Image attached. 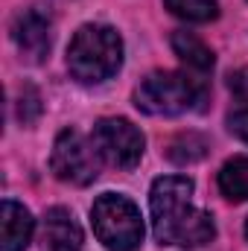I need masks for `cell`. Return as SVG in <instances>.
<instances>
[{
    "label": "cell",
    "mask_w": 248,
    "mask_h": 251,
    "mask_svg": "<svg viewBox=\"0 0 248 251\" xmlns=\"http://www.w3.org/2000/svg\"><path fill=\"white\" fill-rule=\"evenodd\" d=\"M12 38L26 62H44L50 53V18L38 9H26L12 24Z\"/></svg>",
    "instance_id": "cell-7"
},
{
    "label": "cell",
    "mask_w": 248,
    "mask_h": 251,
    "mask_svg": "<svg viewBox=\"0 0 248 251\" xmlns=\"http://www.w3.org/2000/svg\"><path fill=\"white\" fill-rule=\"evenodd\" d=\"M123 64V38L108 24H85L76 29L67 47V70L82 85H99L111 79Z\"/></svg>",
    "instance_id": "cell-3"
},
{
    "label": "cell",
    "mask_w": 248,
    "mask_h": 251,
    "mask_svg": "<svg viewBox=\"0 0 248 251\" xmlns=\"http://www.w3.org/2000/svg\"><path fill=\"white\" fill-rule=\"evenodd\" d=\"M196 184L187 176H164L152 184L149 213L152 234L161 246H204L216 237V222L207 210L193 204Z\"/></svg>",
    "instance_id": "cell-1"
},
{
    "label": "cell",
    "mask_w": 248,
    "mask_h": 251,
    "mask_svg": "<svg viewBox=\"0 0 248 251\" xmlns=\"http://www.w3.org/2000/svg\"><path fill=\"white\" fill-rule=\"evenodd\" d=\"M228 128H231V134H237L243 143H248V105L237 108V111L228 117Z\"/></svg>",
    "instance_id": "cell-14"
},
{
    "label": "cell",
    "mask_w": 248,
    "mask_h": 251,
    "mask_svg": "<svg viewBox=\"0 0 248 251\" xmlns=\"http://www.w3.org/2000/svg\"><path fill=\"white\" fill-rule=\"evenodd\" d=\"M204 100H207V79L187 70L149 73L134 91V105L149 117H178L187 111H198Z\"/></svg>",
    "instance_id": "cell-2"
},
{
    "label": "cell",
    "mask_w": 248,
    "mask_h": 251,
    "mask_svg": "<svg viewBox=\"0 0 248 251\" xmlns=\"http://www.w3.org/2000/svg\"><path fill=\"white\" fill-rule=\"evenodd\" d=\"M173 50L187 64V70H193L198 76L213 70V50L198 35H193V32H175L173 35Z\"/></svg>",
    "instance_id": "cell-10"
},
{
    "label": "cell",
    "mask_w": 248,
    "mask_h": 251,
    "mask_svg": "<svg viewBox=\"0 0 248 251\" xmlns=\"http://www.w3.org/2000/svg\"><path fill=\"white\" fill-rule=\"evenodd\" d=\"M228 88H231V94L248 105V67H240V70H234L231 76H228Z\"/></svg>",
    "instance_id": "cell-13"
},
{
    "label": "cell",
    "mask_w": 248,
    "mask_h": 251,
    "mask_svg": "<svg viewBox=\"0 0 248 251\" xmlns=\"http://www.w3.org/2000/svg\"><path fill=\"white\" fill-rule=\"evenodd\" d=\"M164 6L187 24H207L219 15V0H164Z\"/></svg>",
    "instance_id": "cell-12"
},
{
    "label": "cell",
    "mask_w": 248,
    "mask_h": 251,
    "mask_svg": "<svg viewBox=\"0 0 248 251\" xmlns=\"http://www.w3.org/2000/svg\"><path fill=\"white\" fill-rule=\"evenodd\" d=\"M91 143L99 158L117 170H134L143 158L146 137L137 126L125 117H102L91 131Z\"/></svg>",
    "instance_id": "cell-5"
},
{
    "label": "cell",
    "mask_w": 248,
    "mask_h": 251,
    "mask_svg": "<svg viewBox=\"0 0 248 251\" xmlns=\"http://www.w3.org/2000/svg\"><path fill=\"white\" fill-rule=\"evenodd\" d=\"M32 231H35V219L32 213L6 199L0 204V251H24L32 240Z\"/></svg>",
    "instance_id": "cell-8"
},
{
    "label": "cell",
    "mask_w": 248,
    "mask_h": 251,
    "mask_svg": "<svg viewBox=\"0 0 248 251\" xmlns=\"http://www.w3.org/2000/svg\"><path fill=\"white\" fill-rule=\"evenodd\" d=\"M219 190L231 201H246L248 199V158L246 155L231 158L219 170Z\"/></svg>",
    "instance_id": "cell-11"
},
{
    "label": "cell",
    "mask_w": 248,
    "mask_h": 251,
    "mask_svg": "<svg viewBox=\"0 0 248 251\" xmlns=\"http://www.w3.org/2000/svg\"><path fill=\"white\" fill-rule=\"evenodd\" d=\"M82 228L67 207H50L44 216V249L47 251H82Z\"/></svg>",
    "instance_id": "cell-9"
},
{
    "label": "cell",
    "mask_w": 248,
    "mask_h": 251,
    "mask_svg": "<svg viewBox=\"0 0 248 251\" xmlns=\"http://www.w3.org/2000/svg\"><path fill=\"white\" fill-rule=\"evenodd\" d=\"M246 237H248V219H246Z\"/></svg>",
    "instance_id": "cell-15"
},
{
    "label": "cell",
    "mask_w": 248,
    "mask_h": 251,
    "mask_svg": "<svg viewBox=\"0 0 248 251\" xmlns=\"http://www.w3.org/2000/svg\"><path fill=\"white\" fill-rule=\"evenodd\" d=\"M99 152L94 149L91 140L82 137V131L76 128H64L59 131L53 152H50V170L56 173L59 181L85 187L91 181H97L99 176Z\"/></svg>",
    "instance_id": "cell-6"
},
{
    "label": "cell",
    "mask_w": 248,
    "mask_h": 251,
    "mask_svg": "<svg viewBox=\"0 0 248 251\" xmlns=\"http://www.w3.org/2000/svg\"><path fill=\"white\" fill-rule=\"evenodd\" d=\"M91 225L97 240L108 251H134L143 243L140 207L120 193H102L91 207Z\"/></svg>",
    "instance_id": "cell-4"
}]
</instances>
